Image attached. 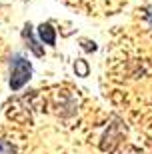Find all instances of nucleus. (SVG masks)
<instances>
[{
	"mask_svg": "<svg viewBox=\"0 0 152 154\" xmlns=\"http://www.w3.org/2000/svg\"><path fill=\"white\" fill-rule=\"evenodd\" d=\"M0 154H16V146H14L10 140L0 138Z\"/></svg>",
	"mask_w": 152,
	"mask_h": 154,
	"instance_id": "423d86ee",
	"label": "nucleus"
},
{
	"mask_svg": "<svg viewBox=\"0 0 152 154\" xmlns=\"http://www.w3.org/2000/svg\"><path fill=\"white\" fill-rule=\"evenodd\" d=\"M36 32H38V38L42 44H48V46H56V30L52 28V24L48 22H42L36 28Z\"/></svg>",
	"mask_w": 152,
	"mask_h": 154,
	"instance_id": "20e7f679",
	"label": "nucleus"
},
{
	"mask_svg": "<svg viewBox=\"0 0 152 154\" xmlns=\"http://www.w3.org/2000/svg\"><path fill=\"white\" fill-rule=\"evenodd\" d=\"M120 140H122V126H120L118 122H116V124H110L108 130L104 132V136H102L100 148L104 150V152H112L120 144Z\"/></svg>",
	"mask_w": 152,
	"mask_h": 154,
	"instance_id": "f03ea898",
	"label": "nucleus"
},
{
	"mask_svg": "<svg viewBox=\"0 0 152 154\" xmlns=\"http://www.w3.org/2000/svg\"><path fill=\"white\" fill-rule=\"evenodd\" d=\"M88 62L86 60H76L74 62V72H76V76H80V78H84V76H88Z\"/></svg>",
	"mask_w": 152,
	"mask_h": 154,
	"instance_id": "39448f33",
	"label": "nucleus"
},
{
	"mask_svg": "<svg viewBox=\"0 0 152 154\" xmlns=\"http://www.w3.org/2000/svg\"><path fill=\"white\" fill-rule=\"evenodd\" d=\"M82 48L84 50H90V52H94L98 46H96V42H90V40H82Z\"/></svg>",
	"mask_w": 152,
	"mask_h": 154,
	"instance_id": "0eeeda50",
	"label": "nucleus"
},
{
	"mask_svg": "<svg viewBox=\"0 0 152 154\" xmlns=\"http://www.w3.org/2000/svg\"><path fill=\"white\" fill-rule=\"evenodd\" d=\"M32 78V64L30 60L22 56V54H14L10 58V80H8V86H10L12 92H18L20 88L30 82Z\"/></svg>",
	"mask_w": 152,
	"mask_h": 154,
	"instance_id": "f257e3e1",
	"label": "nucleus"
},
{
	"mask_svg": "<svg viewBox=\"0 0 152 154\" xmlns=\"http://www.w3.org/2000/svg\"><path fill=\"white\" fill-rule=\"evenodd\" d=\"M22 40L26 42V48L32 52L34 56H38V58L44 56V44L40 42V38L34 36V28H32V24H30V22L24 24V28H22Z\"/></svg>",
	"mask_w": 152,
	"mask_h": 154,
	"instance_id": "7ed1b4c3",
	"label": "nucleus"
}]
</instances>
